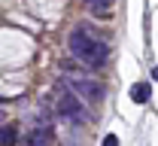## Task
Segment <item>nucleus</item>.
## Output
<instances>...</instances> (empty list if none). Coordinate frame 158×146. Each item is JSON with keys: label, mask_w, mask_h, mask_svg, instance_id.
Instances as JSON below:
<instances>
[{"label": "nucleus", "mask_w": 158, "mask_h": 146, "mask_svg": "<svg viewBox=\"0 0 158 146\" xmlns=\"http://www.w3.org/2000/svg\"><path fill=\"white\" fill-rule=\"evenodd\" d=\"M24 146H52V128L49 125L34 128V131L24 137Z\"/></svg>", "instance_id": "nucleus-4"}, {"label": "nucleus", "mask_w": 158, "mask_h": 146, "mask_svg": "<svg viewBox=\"0 0 158 146\" xmlns=\"http://www.w3.org/2000/svg\"><path fill=\"white\" fill-rule=\"evenodd\" d=\"M67 85L73 88L76 98H85V101H91V104L103 101V94H106V88L100 82H94V79H67Z\"/></svg>", "instance_id": "nucleus-3"}, {"label": "nucleus", "mask_w": 158, "mask_h": 146, "mask_svg": "<svg viewBox=\"0 0 158 146\" xmlns=\"http://www.w3.org/2000/svg\"><path fill=\"white\" fill-rule=\"evenodd\" d=\"M113 3H116V0H85V6H88L94 15H106V12L113 9Z\"/></svg>", "instance_id": "nucleus-7"}, {"label": "nucleus", "mask_w": 158, "mask_h": 146, "mask_svg": "<svg viewBox=\"0 0 158 146\" xmlns=\"http://www.w3.org/2000/svg\"><path fill=\"white\" fill-rule=\"evenodd\" d=\"M149 98H152V85L149 82H134L131 85V101L134 104H146Z\"/></svg>", "instance_id": "nucleus-5"}, {"label": "nucleus", "mask_w": 158, "mask_h": 146, "mask_svg": "<svg viewBox=\"0 0 158 146\" xmlns=\"http://www.w3.org/2000/svg\"><path fill=\"white\" fill-rule=\"evenodd\" d=\"M19 143V128L15 125H3L0 128V146H15Z\"/></svg>", "instance_id": "nucleus-6"}, {"label": "nucleus", "mask_w": 158, "mask_h": 146, "mask_svg": "<svg viewBox=\"0 0 158 146\" xmlns=\"http://www.w3.org/2000/svg\"><path fill=\"white\" fill-rule=\"evenodd\" d=\"M70 52H73V58H79L82 64H88V67H103L106 64V55H110V49H106V43L98 40L91 31H85V27H76L73 34H70Z\"/></svg>", "instance_id": "nucleus-1"}, {"label": "nucleus", "mask_w": 158, "mask_h": 146, "mask_svg": "<svg viewBox=\"0 0 158 146\" xmlns=\"http://www.w3.org/2000/svg\"><path fill=\"white\" fill-rule=\"evenodd\" d=\"M55 113H58V119L73 122V125H85V122H88V113L82 110V101H79L76 94H64V98H58Z\"/></svg>", "instance_id": "nucleus-2"}, {"label": "nucleus", "mask_w": 158, "mask_h": 146, "mask_svg": "<svg viewBox=\"0 0 158 146\" xmlns=\"http://www.w3.org/2000/svg\"><path fill=\"white\" fill-rule=\"evenodd\" d=\"M100 146H118V137L116 134H106V137H103V143Z\"/></svg>", "instance_id": "nucleus-8"}]
</instances>
